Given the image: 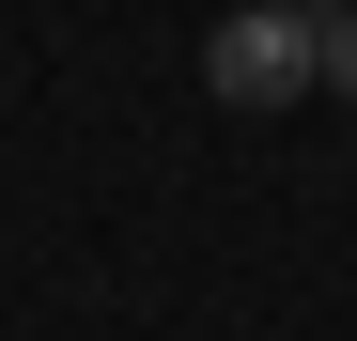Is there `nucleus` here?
Masks as SVG:
<instances>
[{"mask_svg": "<svg viewBox=\"0 0 357 341\" xmlns=\"http://www.w3.org/2000/svg\"><path fill=\"white\" fill-rule=\"evenodd\" d=\"M202 93L218 109H295V93H326V0H233V16L202 31Z\"/></svg>", "mask_w": 357, "mask_h": 341, "instance_id": "1", "label": "nucleus"}, {"mask_svg": "<svg viewBox=\"0 0 357 341\" xmlns=\"http://www.w3.org/2000/svg\"><path fill=\"white\" fill-rule=\"evenodd\" d=\"M326 93H357V0H326Z\"/></svg>", "mask_w": 357, "mask_h": 341, "instance_id": "2", "label": "nucleus"}]
</instances>
